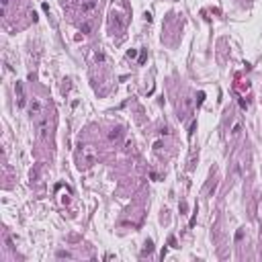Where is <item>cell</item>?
<instances>
[{
    "mask_svg": "<svg viewBox=\"0 0 262 262\" xmlns=\"http://www.w3.org/2000/svg\"><path fill=\"white\" fill-rule=\"evenodd\" d=\"M31 117H33V121L37 123L41 117H45V111H43V105L39 99H33L31 101Z\"/></svg>",
    "mask_w": 262,
    "mask_h": 262,
    "instance_id": "1",
    "label": "cell"
},
{
    "mask_svg": "<svg viewBox=\"0 0 262 262\" xmlns=\"http://www.w3.org/2000/svg\"><path fill=\"white\" fill-rule=\"evenodd\" d=\"M99 4H96V0H86V2L82 4V16L84 18H92V14L96 12Z\"/></svg>",
    "mask_w": 262,
    "mask_h": 262,
    "instance_id": "2",
    "label": "cell"
},
{
    "mask_svg": "<svg viewBox=\"0 0 262 262\" xmlns=\"http://www.w3.org/2000/svg\"><path fill=\"white\" fill-rule=\"evenodd\" d=\"M14 94H16V105L23 109V107H27V94H25V88H23L21 82L14 84Z\"/></svg>",
    "mask_w": 262,
    "mask_h": 262,
    "instance_id": "3",
    "label": "cell"
},
{
    "mask_svg": "<svg viewBox=\"0 0 262 262\" xmlns=\"http://www.w3.org/2000/svg\"><path fill=\"white\" fill-rule=\"evenodd\" d=\"M121 137H123V131L119 129V127H117V129H113V131L109 133V139H111V141H119Z\"/></svg>",
    "mask_w": 262,
    "mask_h": 262,
    "instance_id": "4",
    "label": "cell"
},
{
    "mask_svg": "<svg viewBox=\"0 0 262 262\" xmlns=\"http://www.w3.org/2000/svg\"><path fill=\"white\" fill-rule=\"evenodd\" d=\"M84 158H86V164H92V162H94V152H92V148H84Z\"/></svg>",
    "mask_w": 262,
    "mask_h": 262,
    "instance_id": "5",
    "label": "cell"
},
{
    "mask_svg": "<svg viewBox=\"0 0 262 262\" xmlns=\"http://www.w3.org/2000/svg\"><path fill=\"white\" fill-rule=\"evenodd\" d=\"M231 135H233V137H237V135H240V123H235V125H233V131H231Z\"/></svg>",
    "mask_w": 262,
    "mask_h": 262,
    "instance_id": "6",
    "label": "cell"
},
{
    "mask_svg": "<svg viewBox=\"0 0 262 262\" xmlns=\"http://www.w3.org/2000/svg\"><path fill=\"white\" fill-rule=\"evenodd\" d=\"M127 55H129V57H135V55H137V51H135V49H129V51H127Z\"/></svg>",
    "mask_w": 262,
    "mask_h": 262,
    "instance_id": "7",
    "label": "cell"
},
{
    "mask_svg": "<svg viewBox=\"0 0 262 262\" xmlns=\"http://www.w3.org/2000/svg\"><path fill=\"white\" fill-rule=\"evenodd\" d=\"M2 6H4V8L8 6V0H2Z\"/></svg>",
    "mask_w": 262,
    "mask_h": 262,
    "instance_id": "8",
    "label": "cell"
}]
</instances>
